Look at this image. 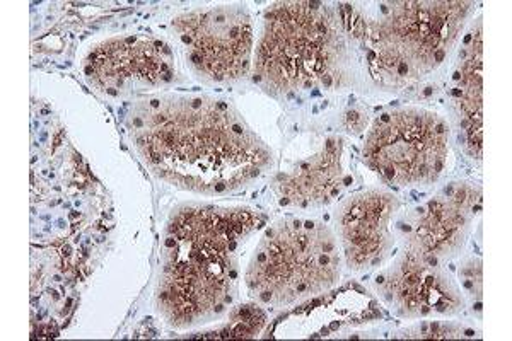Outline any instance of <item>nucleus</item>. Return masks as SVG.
<instances>
[{
	"label": "nucleus",
	"instance_id": "nucleus-1",
	"mask_svg": "<svg viewBox=\"0 0 512 341\" xmlns=\"http://www.w3.org/2000/svg\"><path fill=\"white\" fill-rule=\"evenodd\" d=\"M140 128L142 156L176 185L222 193L260 174L267 152L226 105L205 99H173L159 106Z\"/></svg>",
	"mask_w": 512,
	"mask_h": 341
},
{
	"label": "nucleus",
	"instance_id": "nucleus-2",
	"mask_svg": "<svg viewBox=\"0 0 512 341\" xmlns=\"http://www.w3.org/2000/svg\"><path fill=\"white\" fill-rule=\"evenodd\" d=\"M251 227L253 217L246 212L198 209L176 217L166 239L169 251L159 290V309L171 323L187 326L221 313L222 301H231V243Z\"/></svg>",
	"mask_w": 512,
	"mask_h": 341
},
{
	"label": "nucleus",
	"instance_id": "nucleus-3",
	"mask_svg": "<svg viewBox=\"0 0 512 341\" xmlns=\"http://www.w3.org/2000/svg\"><path fill=\"white\" fill-rule=\"evenodd\" d=\"M472 2H391L378 19H344L369 50L374 76L393 86L417 81L443 64L458 40Z\"/></svg>",
	"mask_w": 512,
	"mask_h": 341
},
{
	"label": "nucleus",
	"instance_id": "nucleus-4",
	"mask_svg": "<svg viewBox=\"0 0 512 341\" xmlns=\"http://www.w3.org/2000/svg\"><path fill=\"white\" fill-rule=\"evenodd\" d=\"M318 2L275 4L256 50L258 79L280 91L315 86L337 62L340 40Z\"/></svg>",
	"mask_w": 512,
	"mask_h": 341
},
{
	"label": "nucleus",
	"instance_id": "nucleus-5",
	"mask_svg": "<svg viewBox=\"0 0 512 341\" xmlns=\"http://www.w3.org/2000/svg\"><path fill=\"white\" fill-rule=\"evenodd\" d=\"M337 246L325 227L291 222L268 232L250 272L248 287L263 302L291 304L320 294L338 280Z\"/></svg>",
	"mask_w": 512,
	"mask_h": 341
},
{
	"label": "nucleus",
	"instance_id": "nucleus-6",
	"mask_svg": "<svg viewBox=\"0 0 512 341\" xmlns=\"http://www.w3.org/2000/svg\"><path fill=\"white\" fill-rule=\"evenodd\" d=\"M448 151L446 123L431 111L410 108L374 123L364 157L393 185H429L443 173Z\"/></svg>",
	"mask_w": 512,
	"mask_h": 341
},
{
	"label": "nucleus",
	"instance_id": "nucleus-7",
	"mask_svg": "<svg viewBox=\"0 0 512 341\" xmlns=\"http://www.w3.org/2000/svg\"><path fill=\"white\" fill-rule=\"evenodd\" d=\"M175 28L187 45V55L198 74L212 81L245 76L250 69L251 23L236 7H216L176 19Z\"/></svg>",
	"mask_w": 512,
	"mask_h": 341
},
{
	"label": "nucleus",
	"instance_id": "nucleus-8",
	"mask_svg": "<svg viewBox=\"0 0 512 341\" xmlns=\"http://www.w3.org/2000/svg\"><path fill=\"white\" fill-rule=\"evenodd\" d=\"M437 260L407 251L388 278L391 302L405 316H427L432 311L454 313L463 301L451 278L436 268Z\"/></svg>",
	"mask_w": 512,
	"mask_h": 341
},
{
	"label": "nucleus",
	"instance_id": "nucleus-9",
	"mask_svg": "<svg viewBox=\"0 0 512 341\" xmlns=\"http://www.w3.org/2000/svg\"><path fill=\"white\" fill-rule=\"evenodd\" d=\"M89 76L101 87H122L125 82L158 86L171 79V65L164 58L163 43L125 38L110 40L89 57Z\"/></svg>",
	"mask_w": 512,
	"mask_h": 341
},
{
	"label": "nucleus",
	"instance_id": "nucleus-10",
	"mask_svg": "<svg viewBox=\"0 0 512 341\" xmlns=\"http://www.w3.org/2000/svg\"><path fill=\"white\" fill-rule=\"evenodd\" d=\"M396 207L395 197L379 191L362 193L345 203L340 234L350 266L362 268L381 260L391 243L388 224Z\"/></svg>",
	"mask_w": 512,
	"mask_h": 341
},
{
	"label": "nucleus",
	"instance_id": "nucleus-11",
	"mask_svg": "<svg viewBox=\"0 0 512 341\" xmlns=\"http://www.w3.org/2000/svg\"><path fill=\"white\" fill-rule=\"evenodd\" d=\"M475 188L458 186L449 197L429 203V210L415 227L408 251L425 258H448L460 248L468 226V210L475 205Z\"/></svg>",
	"mask_w": 512,
	"mask_h": 341
},
{
	"label": "nucleus",
	"instance_id": "nucleus-12",
	"mask_svg": "<svg viewBox=\"0 0 512 341\" xmlns=\"http://www.w3.org/2000/svg\"><path fill=\"white\" fill-rule=\"evenodd\" d=\"M340 174V144L337 147L335 142H330L326 151L304 162L296 174L284 176L282 190L292 202H326L337 195Z\"/></svg>",
	"mask_w": 512,
	"mask_h": 341
},
{
	"label": "nucleus",
	"instance_id": "nucleus-13",
	"mask_svg": "<svg viewBox=\"0 0 512 341\" xmlns=\"http://www.w3.org/2000/svg\"><path fill=\"white\" fill-rule=\"evenodd\" d=\"M465 62L461 65V87L454 94L460 98L461 113L465 115L466 140L470 151L482 157L483 86H482V24L473 31Z\"/></svg>",
	"mask_w": 512,
	"mask_h": 341
}]
</instances>
